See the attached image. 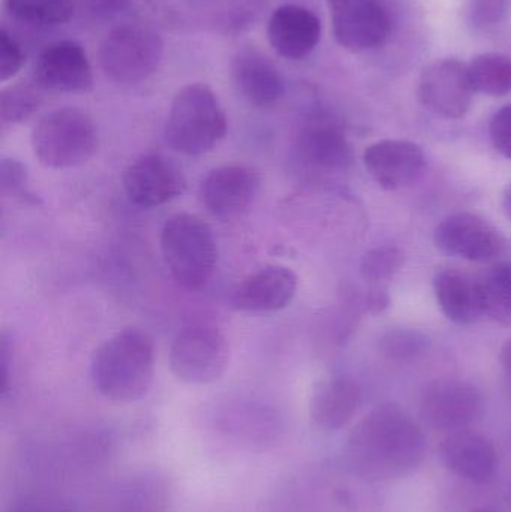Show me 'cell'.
I'll use <instances>...</instances> for the list:
<instances>
[{"instance_id":"6da1fadb","label":"cell","mask_w":511,"mask_h":512,"mask_svg":"<svg viewBox=\"0 0 511 512\" xmlns=\"http://www.w3.org/2000/svg\"><path fill=\"white\" fill-rule=\"evenodd\" d=\"M348 465L360 477H404L423 462L426 439L419 424L395 403L372 409L348 436Z\"/></svg>"},{"instance_id":"7a4b0ae2","label":"cell","mask_w":511,"mask_h":512,"mask_svg":"<svg viewBox=\"0 0 511 512\" xmlns=\"http://www.w3.org/2000/svg\"><path fill=\"white\" fill-rule=\"evenodd\" d=\"M93 385L117 403L143 399L155 375V345L140 328L128 327L102 343L90 366Z\"/></svg>"},{"instance_id":"3957f363","label":"cell","mask_w":511,"mask_h":512,"mask_svg":"<svg viewBox=\"0 0 511 512\" xmlns=\"http://www.w3.org/2000/svg\"><path fill=\"white\" fill-rule=\"evenodd\" d=\"M228 122L218 96L206 84H188L171 104L165 140L185 156L212 152L227 135Z\"/></svg>"},{"instance_id":"277c9868","label":"cell","mask_w":511,"mask_h":512,"mask_svg":"<svg viewBox=\"0 0 511 512\" xmlns=\"http://www.w3.org/2000/svg\"><path fill=\"white\" fill-rule=\"evenodd\" d=\"M165 265L177 285L188 291L203 289L218 265V245L212 228L200 216L177 213L161 231Z\"/></svg>"},{"instance_id":"5b68a950","label":"cell","mask_w":511,"mask_h":512,"mask_svg":"<svg viewBox=\"0 0 511 512\" xmlns=\"http://www.w3.org/2000/svg\"><path fill=\"white\" fill-rule=\"evenodd\" d=\"M32 147L39 164L51 170L80 167L98 152V128L86 111L59 108L36 123Z\"/></svg>"},{"instance_id":"8992f818","label":"cell","mask_w":511,"mask_h":512,"mask_svg":"<svg viewBox=\"0 0 511 512\" xmlns=\"http://www.w3.org/2000/svg\"><path fill=\"white\" fill-rule=\"evenodd\" d=\"M164 54L161 36L143 24H122L102 41V71L119 84H137L158 71Z\"/></svg>"},{"instance_id":"52a82bcc","label":"cell","mask_w":511,"mask_h":512,"mask_svg":"<svg viewBox=\"0 0 511 512\" xmlns=\"http://www.w3.org/2000/svg\"><path fill=\"white\" fill-rule=\"evenodd\" d=\"M228 363L230 346L215 328H185L171 343V372L186 384H213L224 376Z\"/></svg>"},{"instance_id":"ba28073f","label":"cell","mask_w":511,"mask_h":512,"mask_svg":"<svg viewBox=\"0 0 511 512\" xmlns=\"http://www.w3.org/2000/svg\"><path fill=\"white\" fill-rule=\"evenodd\" d=\"M423 420L435 430L455 433L470 430L485 414L482 393L470 382L444 378L431 382L420 400Z\"/></svg>"},{"instance_id":"9c48e42d","label":"cell","mask_w":511,"mask_h":512,"mask_svg":"<svg viewBox=\"0 0 511 512\" xmlns=\"http://www.w3.org/2000/svg\"><path fill=\"white\" fill-rule=\"evenodd\" d=\"M333 33L351 53L375 50L390 35V18L381 0H327Z\"/></svg>"},{"instance_id":"30bf717a","label":"cell","mask_w":511,"mask_h":512,"mask_svg":"<svg viewBox=\"0 0 511 512\" xmlns=\"http://www.w3.org/2000/svg\"><path fill=\"white\" fill-rule=\"evenodd\" d=\"M470 69L456 59L431 63L420 75L417 96L420 104L444 119H462L473 105Z\"/></svg>"},{"instance_id":"8fae6325","label":"cell","mask_w":511,"mask_h":512,"mask_svg":"<svg viewBox=\"0 0 511 512\" xmlns=\"http://www.w3.org/2000/svg\"><path fill=\"white\" fill-rule=\"evenodd\" d=\"M123 188L132 203L144 209L164 206L185 194V174L167 156L149 153L135 159L123 174Z\"/></svg>"},{"instance_id":"7c38bea8","label":"cell","mask_w":511,"mask_h":512,"mask_svg":"<svg viewBox=\"0 0 511 512\" xmlns=\"http://www.w3.org/2000/svg\"><path fill=\"white\" fill-rule=\"evenodd\" d=\"M260 174L248 165H222L201 183V203L219 219H234L248 212L260 191Z\"/></svg>"},{"instance_id":"4fadbf2b","label":"cell","mask_w":511,"mask_h":512,"mask_svg":"<svg viewBox=\"0 0 511 512\" xmlns=\"http://www.w3.org/2000/svg\"><path fill=\"white\" fill-rule=\"evenodd\" d=\"M35 83L39 89L59 93H86L92 90V66L86 51L74 41L47 45L35 65Z\"/></svg>"},{"instance_id":"5bb4252c","label":"cell","mask_w":511,"mask_h":512,"mask_svg":"<svg viewBox=\"0 0 511 512\" xmlns=\"http://www.w3.org/2000/svg\"><path fill=\"white\" fill-rule=\"evenodd\" d=\"M434 239L441 251L467 261H489L504 249L500 231L471 213H456L444 219L435 230Z\"/></svg>"},{"instance_id":"9a60e30c","label":"cell","mask_w":511,"mask_h":512,"mask_svg":"<svg viewBox=\"0 0 511 512\" xmlns=\"http://www.w3.org/2000/svg\"><path fill=\"white\" fill-rule=\"evenodd\" d=\"M369 176L386 191H398L416 183L425 173L422 147L405 140H383L363 153Z\"/></svg>"},{"instance_id":"2e32d148","label":"cell","mask_w":511,"mask_h":512,"mask_svg":"<svg viewBox=\"0 0 511 512\" xmlns=\"http://www.w3.org/2000/svg\"><path fill=\"white\" fill-rule=\"evenodd\" d=\"M296 273L284 265H267L243 279L231 295L234 309L242 312H278L296 297Z\"/></svg>"},{"instance_id":"e0dca14e","label":"cell","mask_w":511,"mask_h":512,"mask_svg":"<svg viewBox=\"0 0 511 512\" xmlns=\"http://www.w3.org/2000/svg\"><path fill=\"white\" fill-rule=\"evenodd\" d=\"M440 456L446 468L474 484H486L495 477L498 454L491 439L471 430L450 433L441 442Z\"/></svg>"},{"instance_id":"ac0fdd59","label":"cell","mask_w":511,"mask_h":512,"mask_svg":"<svg viewBox=\"0 0 511 512\" xmlns=\"http://www.w3.org/2000/svg\"><path fill=\"white\" fill-rule=\"evenodd\" d=\"M267 35L279 56L288 60H302L320 42L321 21L305 6L282 5L273 11Z\"/></svg>"},{"instance_id":"d6986e66","label":"cell","mask_w":511,"mask_h":512,"mask_svg":"<svg viewBox=\"0 0 511 512\" xmlns=\"http://www.w3.org/2000/svg\"><path fill=\"white\" fill-rule=\"evenodd\" d=\"M296 159L314 174L344 173L353 164V147L348 138L333 126H314L297 138Z\"/></svg>"},{"instance_id":"ffe728a7","label":"cell","mask_w":511,"mask_h":512,"mask_svg":"<svg viewBox=\"0 0 511 512\" xmlns=\"http://www.w3.org/2000/svg\"><path fill=\"white\" fill-rule=\"evenodd\" d=\"M360 400L362 390L354 379L348 376L326 379L312 394V421L327 432L344 429L356 415Z\"/></svg>"},{"instance_id":"44dd1931","label":"cell","mask_w":511,"mask_h":512,"mask_svg":"<svg viewBox=\"0 0 511 512\" xmlns=\"http://www.w3.org/2000/svg\"><path fill=\"white\" fill-rule=\"evenodd\" d=\"M233 81L240 95L257 107H270L285 93L284 78L275 65L257 51H243L234 59Z\"/></svg>"},{"instance_id":"7402d4cb","label":"cell","mask_w":511,"mask_h":512,"mask_svg":"<svg viewBox=\"0 0 511 512\" xmlns=\"http://www.w3.org/2000/svg\"><path fill=\"white\" fill-rule=\"evenodd\" d=\"M435 297L444 315L456 325H471L483 312L479 280L456 270H443L434 279Z\"/></svg>"},{"instance_id":"603a6c76","label":"cell","mask_w":511,"mask_h":512,"mask_svg":"<svg viewBox=\"0 0 511 512\" xmlns=\"http://www.w3.org/2000/svg\"><path fill=\"white\" fill-rule=\"evenodd\" d=\"M6 11L33 26H59L68 23L77 11V0H3Z\"/></svg>"},{"instance_id":"cb8c5ba5","label":"cell","mask_w":511,"mask_h":512,"mask_svg":"<svg viewBox=\"0 0 511 512\" xmlns=\"http://www.w3.org/2000/svg\"><path fill=\"white\" fill-rule=\"evenodd\" d=\"M468 69L476 92L494 98L511 93V60L504 54H479L468 65Z\"/></svg>"},{"instance_id":"d4e9b609","label":"cell","mask_w":511,"mask_h":512,"mask_svg":"<svg viewBox=\"0 0 511 512\" xmlns=\"http://www.w3.org/2000/svg\"><path fill=\"white\" fill-rule=\"evenodd\" d=\"M479 282L485 315L498 324L511 325V262L495 265Z\"/></svg>"},{"instance_id":"484cf974","label":"cell","mask_w":511,"mask_h":512,"mask_svg":"<svg viewBox=\"0 0 511 512\" xmlns=\"http://www.w3.org/2000/svg\"><path fill=\"white\" fill-rule=\"evenodd\" d=\"M41 104L38 90L30 84H12L0 95V120L3 125L26 122Z\"/></svg>"},{"instance_id":"4316f807","label":"cell","mask_w":511,"mask_h":512,"mask_svg":"<svg viewBox=\"0 0 511 512\" xmlns=\"http://www.w3.org/2000/svg\"><path fill=\"white\" fill-rule=\"evenodd\" d=\"M402 264H404V255L399 249L389 248V246L372 249L363 256L360 273L363 279L378 286V283L392 279Z\"/></svg>"},{"instance_id":"83f0119b","label":"cell","mask_w":511,"mask_h":512,"mask_svg":"<svg viewBox=\"0 0 511 512\" xmlns=\"http://www.w3.org/2000/svg\"><path fill=\"white\" fill-rule=\"evenodd\" d=\"M125 512H164L165 493L153 478L135 481L126 489Z\"/></svg>"},{"instance_id":"f1b7e54d","label":"cell","mask_w":511,"mask_h":512,"mask_svg":"<svg viewBox=\"0 0 511 512\" xmlns=\"http://www.w3.org/2000/svg\"><path fill=\"white\" fill-rule=\"evenodd\" d=\"M428 342L419 331L395 330L386 334L381 351L395 361H413L425 352Z\"/></svg>"},{"instance_id":"f546056e","label":"cell","mask_w":511,"mask_h":512,"mask_svg":"<svg viewBox=\"0 0 511 512\" xmlns=\"http://www.w3.org/2000/svg\"><path fill=\"white\" fill-rule=\"evenodd\" d=\"M511 0H470L468 18L477 29H491L509 17Z\"/></svg>"},{"instance_id":"4dcf8cb0","label":"cell","mask_w":511,"mask_h":512,"mask_svg":"<svg viewBox=\"0 0 511 512\" xmlns=\"http://www.w3.org/2000/svg\"><path fill=\"white\" fill-rule=\"evenodd\" d=\"M24 63L26 53L23 45L5 29L0 30V81L5 83L14 78L23 69Z\"/></svg>"},{"instance_id":"1f68e13d","label":"cell","mask_w":511,"mask_h":512,"mask_svg":"<svg viewBox=\"0 0 511 512\" xmlns=\"http://www.w3.org/2000/svg\"><path fill=\"white\" fill-rule=\"evenodd\" d=\"M489 135L497 152L511 161V105L501 108L492 117Z\"/></svg>"},{"instance_id":"d6a6232c","label":"cell","mask_w":511,"mask_h":512,"mask_svg":"<svg viewBox=\"0 0 511 512\" xmlns=\"http://www.w3.org/2000/svg\"><path fill=\"white\" fill-rule=\"evenodd\" d=\"M26 167L17 159H2L0 162V189L2 194H23L26 188Z\"/></svg>"},{"instance_id":"836d02e7","label":"cell","mask_w":511,"mask_h":512,"mask_svg":"<svg viewBox=\"0 0 511 512\" xmlns=\"http://www.w3.org/2000/svg\"><path fill=\"white\" fill-rule=\"evenodd\" d=\"M87 2H89L90 11L102 15L120 11L126 5V0H87Z\"/></svg>"},{"instance_id":"e575fe53","label":"cell","mask_w":511,"mask_h":512,"mask_svg":"<svg viewBox=\"0 0 511 512\" xmlns=\"http://www.w3.org/2000/svg\"><path fill=\"white\" fill-rule=\"evenodd\" d=\"M11 512H60L50 505L41 504V502H23L15 505Z\"/></svg>"},{"instance_id":"d590c367","label":"cell","mask_w":511,"mask_h":512,"mask_svg":"<svg viewBox=\"0 0 511 512\" xmlns=\"http://www.w3.org/2000/svg\"><path fill=\"white\" fill-rule=\"evenodd\" d=\"M500 361L503 364L504 370L511 376V340L501 349Z\"/></svg>"},{"instance_id":"8d00e7d4","label":"cell","mask_w":511,"mask_h":512,"mask_svg":"<svg viewBox=\"0 0 511 512\" xmlns=\"http://www.w3.org/2000/svg\"><path fill=\"white\" fill-rule=\"evenodd\" d=\"M503 209L507 218L511 221V183L507 186L506 192L503 195Z\"/></svg>"},{"instance_id":"74e56055","label":"cell","mask_w":511,"mask_h":512,"mask_svg":"<svg viewBox=\"0 0 511 512\" xmlns=\"http://www.w3.org/2000/svg\"><path fill=\"white\" fill-rule=\"evenodd\" d=\"M471 512H500V511H497V510H495V508H491V507H482V508H477V510H474Z\"/></svg>"},{"instance_id":"f35d334b","label":"cell","mask_w":511,"mask_h":512,"mask_svg":"<svg viewBox=\"0 0 511 512\" xmlns=\"http://www.w3.org/2000/svg\"><path fill=\"white\" fill-rule=\"evenodd\" d=\"M509 499H510V504H511V487H510V492H509Z\"/></svg>"}]
</instances>
